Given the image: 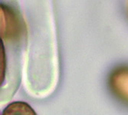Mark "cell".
Here are the masks:
<instances>
[{"label":"cell","instance_id":"6da1fadb","mask_svg":"<svg viewBox=\"0 0 128 115\" xmlns=\"http://www.w3.org/2000/svg\"><path fill=\"white\" fill-rule=\"evenodd\" d=\"M109 84L119 98L128 102V67L116 69L110 77Z\"/></svg>","mask_w":128,"mask_h":115},{"label":"cell","instance_id":"7a4b0ae2","mask_svg":"<svg viewBox=\"0 0 128 115\" xmlns=\"http://www.w3.org/2000/svg\"><path fill=\"white\" fill-rule=\"evenodd\" d=\"M2 15V36L4 38L16 37L19 32L18 21L13 11L4 5L1 6Z\"/></svg>","mask_w":128,"mask_h":115},{"label":"cell","instance_id":"3957f363","mask_svg":"<svg viewBox=\"0 0 128 115\" xmlns=\"http://www.w3.org/2000/svg\"><path fill=\"white\" fill-rule=\"evenodd\" d=\"M3 114H36L33 109L25 102H13L3 111Z\"/></svg>","mask_w":128,"mask_h":115}]
</instances>
